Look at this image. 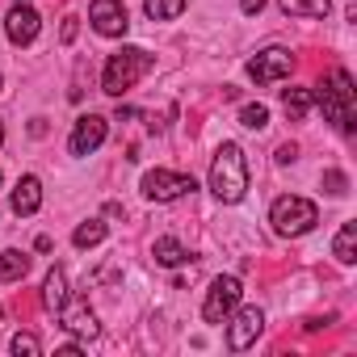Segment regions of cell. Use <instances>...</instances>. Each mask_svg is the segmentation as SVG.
I'll return each instance as SVG.
<instances>
[{
  "instance_id": "obj_13",
  "label": "cell",
  "mask_w": 357,
  "mask_h": 357,
  "mask_svg": "<svg viewBox=\"0 0 357 357\" xmlns=\"http://www.w3.org/2000/svg\"><path fill=\"white\" fill-rule=\"evenodd\" d=\"M43 206V181L38 176H22L13 190V215H34Z\"/></svg>"
},
{
  "instance_id": "obj_17",
  "label": "cell",
  "mask_w": 357,
  "mask_h": 357,
  "mask_svg": "<svg viewBox=\"0 0 357 357\" xmlns=\"http://www.w3.org/2000/svg\"><path fill=\"white\" fill-rule=\"evenodd\" d=\"M190 0H143V13L151 22H172V17H181L185 13Z\"/></svg>"
},
{
  "instance_id": "obj_2",
  "label": "cell",
  "mask_w": 357,
  "mask_h": 357,
  "mask_svg": "<svg viewBox=\"0 0 357 357\" xmlns=\"http://www.w3.org/2000/svg\"><path fill=\"white\" fill-rule=\"evenodd\" d=\"M211 190H215L219 202H240L244 198V190H248V160H244V147L240 143H223L215 151Z\"/></svg>"
},
{
  "instance_id": "obj_18",
  "label": "cell",
  "mask_w": 357,
  "mask_h": 357,
  "mask_svg": "<svg viewBox=\"0 0 357 357\" xmlns=\"http://www.w3.org/2000/svg\"><path fill=\"white\" fill-rule=\"evenodd\" d=\"M332 252H336V261H340V265H353V261H357V223H344V227H340V236H336Z\"/></svg>"
},
{
  "instance_id": "obj_9",
  "label": "cell",
  "mask_w": 357,
  "mask_h": 357,
  "mask_svg": "<svg viewBox=\"0 0 357 357\" xmlns=\"http://www.w3.org/2000/svg\"><path fill=\"white\" fill-rule=\"evenodd\" d=\"M89 22H93V30L97 34H105V38H122L126 34V5L122 0H93V9H89Z\"/></svg>"
},
{
  "instance_id": "obj_8",
  "label": "cell",
  "mask_w": 357,
  "mask_h": 357,
  "mask_svg": "<svg viewBox=\"0 0 357 357\" xmlns=\"http://www.w3.org/2000/svg\"><path fill=\"white\" fill-rule=\"evenodd\" d=\"M294 72V55L286 51V47H269V51H261L252 63H248V76L257 80V84H273V80H282V76H290Z\"/></svg>"
},
{
  "instance_id": "obj_11",
  "label": "cell",
  "mask_w": 357,
  "mask_h": 357,
  "mask_svg": "<svg viewBox=\"0 0 357 357\" xmlns=\"http://www.w3.org/2000/svg\"><path fill=\"white\" fill-rule=\"evenodd\" d=\"M105 143V118L101 114H84L76 118V130H72V155H93L97 147Z\"/></svg>"
},
{
  "instance_id": "obj_24",
  "label": "cell",
  "mask_w": 357,
  "mask_h": 357,
  "mask_svg": "<svg viewBox=\"0 0 357 357\" xmlns=\"http://www.w3.org/2000/svg\"><path fill=\"white\" fill-rule=\"evenodd\" d=\"M328 190L332 194H344V172H328Z\"/></svg>"
},
{
  "instance_id": "obj_21",
  "label": "cell",
  "mask_w": 357,
  "mask_h": 357,
  "mask_svg": "<svg viewBox=\"0 0 357 357\" xmlns=\"http://www.w3.org/2000/svg\"><path fill=\"white\" fill-rule=\"evenodd\" d=\"M101 240H105V223H101V219L80 223V227H76V236H72V244H76V248H97Z\"/></svg>"
},
{
  "instance_id": "obj_3",
  "label": "cell",
  "mask_w": 357,
  "mask_h": 357,
  "mask_svg": "<svg viewBox=\"0 0 357 357\" xmlns=\"http://www.w3.org/2000/svg\"><path fill=\"white\" fill-rule=\"evenodd\" d=\"M151 63H155V59H151L147 51H139V47H122V51H114V55L105 59V72H101V93L122 97L126 89H135L139 76L151 72Z\"/></svg>"
},
{
  "instance_id": "obj_7",
  "label": "cell",
  "mask_w": 357,
  "mask_h": 357,
  "mask_svg": "<svg viewBox=\"0 0 357 357\" xmlns=\"http://www.w3.org/2000/svg\"><path fill=\"white\" fill-rule=\"evenodd\" d=\"M59 324H63L68 332L84 336V340H93V336L101 332L97 315L89 311V298H80V294H63V303H59Z\"/></svg>"
},
{
  "instance_id": "obj_14",
  "label": "cell",
  "mask_w": 357,
  "mask_h": 357,
  "mask_svg": "<svg viewBox=\"0 0 357 357\" xmlns=\"http://www.w3.org/2000/svg\"><path fill=\"white\" fill-rule=\"evenodd\" d=\"M30 273V257L17 252V248H5L0 252V282H22Z\"/></svg>"
},
{
  "instance_id": "obj_16",
  "label": "cell",
  "mask_w": 357,
  "mask_h": 357,
  "mask_svg": "<svg viewBox=\"0 0 357 357\" xmlns=\"http://www.w3.org/2000/svg\"><path fill=\"white\" fill-rule=\"evenodd\" d=\"M286 17H328L332 0H278Z\"/></svg>"
},
{
  "instance_id": "obj_28",
  "label": "cell",
  "mask_w": 357,
  "mask_h": 357,
  "mask_svg": "<svg viewBox=\"0 0 357 357\" xmlns=\"http://www.w3.org/2000/svg\"><path fill=\"white\" fill-rule=\"evenodd\" d=\"M0 143H5V122H0Z\"/></svg>"
},
{
  "instance_id": "obj_6",
  "label": "cell",
  "mask_w": 357,
  "mask_h": 357,
  "mask_svg": "<svg viewBox=\"0 0 357 357\" xmlns=\"http://www.w3.org/2000/svg\"><path fill=\"white\" fill-rule=\"evenodd\" d=\"M240 294H244L240 278H215V286H211V294H206V303H202V319H206V324H223V319L236 311Z\"/></svg>"
},
{
  "instance_id": "obj_23",
  "label": "cell",
  "mask_w": 357,
  "mask_h": 357,
  "mask_svg": "<svg viewBox=\"0 0 357 357\" xmlns=\"http://www.w3.org/2000/svg\"><path fill=\"white\" fill-rule=\"evenodd\" d=\"M13 353H17V357H38L43 344H38L34 332H17V336H13Z\"/></svg>"
},
{
  "instance_id": "obj_20",
  "label": "cell",
  "mask_w": 357,
  "mask_h": 357,
  "mask_svg": "<svg viewBox=\"0 0 357 357\" xmlns=\"http://www.w3.org/2000/svg\"><path fill=\"white\" fill-rule=\"evenodd\" d=\"M151 257H155L160 265H168V269H172V265H185V261H190V252H185L181 244H176L172 236H164V240H155V248H151Z\"/></svg>"
},
{
  "instance_id": "obj_25",
  "label": "cell",
  "mask_w": 357,
  "mask_h": 357,
  "mask_svg": "<svg viewBox=\"0 0 357 357\" xmlns=\"http://www.w3.org/2000/svg\"><path fill=\"white\" fill-rule=\"evenodd\" d=\"M294 155H298V147H294V143H282V147H278V160H282V164H290Z\"/></svg>"
},
{
  "instance_id": "obj_4",
  "label": "cell",
  "mask_w": 357,
  "mask_h": 357,
  "mask_svg": "<svg viewBox=\"0 0 357 357\" xmlns=\"http://www.w3.org/2000/svg\"><path fill=\"white\" fill-rule=\"evenodd\" d=\"M269 223H273L278 236H290V240H294V236H307V231L319 223V206H315L311 198L290 194V198H278V202H273Z\"/></svg>"
},
{
  "instance_id": "obj_15",
  "label": "cell",
  "mask_w": 357,
  "mask_h": 357,
  "mask_svg": "<svg viewBox=\"0 0 357 357\" xmlns=\"http://www.w3.org/2000/svg\"><path fill=\"white\" fill-rule=\"evenodd\" d=\"M311 105H315L311 89H286V97H282V109H286L290 122H303V118L311 114Z\"/></svg>"
},
{
  "instance_id": "obj_5",
  "label": "cell",
  "mask_w": 357,
  "mask_h": 357,
  "mask_svg": "<svg viewBox=\"0 0 357 357\" xmlns=\"http://www.w3.org/2000/svg\"><path fill=\"white\" fill-rule=\"evenodd\" d=\"M194 190H198L194 176H185V172H168V168L143 172V198H151V202H176V198H185Z\"/></svg>"
},
{
  "instance_id": "obj_26",
  "label": "cell",
  "mask_w": 357,
  "mask_h": 357,
  "mask_svg": "<svg viewBox=\"0 0 357 357\" xmlns=\"http://www.w3.org/2000/svg\"><path fill=\"white\" fill-rule=\"evenodd\" d=\"M240 9H244V13L252 17V13H261V9H265V0H244V5H240Z\"/></svg>"
},
{
  "instance_id": "obj_19",
  "label": "cell",
  "mask_w": 357,
  "mask_h": 357,
  "mask_svg": "<svg viewBox=\"0 0 357 357\" xmlns=\"http://www.w3.org/2000/svg\"><path fill=\"white\" fill-rule=\"evenodd\" d=\"M63 294H68V278H63V269L55 265V269L47 273V282H43V303H47L51 311H59V303H63Z\"/></svg>"
},
{
  "instance_id": "obj_1",
  "label": "cell",
  "mask_w": 357,
  "mask_h": 357,
  "mask_svg": "<svg viewBox=\"0 0 357 357\" xmlns=\"http://www.w3.org/2000/svg\"><path fill=\"white\" fill-rule=\"evenodd\" d=\"M315 101H319V109H324V118L336 126V130H353V118H357V89H353V76L344 72V68H336V72H328L324 80H319V89L311 93Z\"/></svg>"
},
{
  "instance_id": "obj_22",
  "label": "cell",
  "mask_w": 357,
  "mask_h": 357,
  "mask_svg": "<svg viewBox=\"0 0 357 357\" xmlns=\"http://www.w3.org/2000/svg\"><path fill=\"white\" fill-rule=\"evenodd\" d=\"M240 126H248V130H265L269 126V109L257 101V105H244L240 109Z\"/></svg>"
},
{
  "instance_id": "obj_29",
  "label": "cell",
  "mask_w": 357,
  "mask_h": 357,
  "mask_svg": "<svg viewBox=\"0 0 357 357\" xmlns=\"http://www.w3.org/2000/svg\"><path fill=\"white\" fill-rule=\"evenodd\" d=\"M0 84H5V80H0Z\"/></svg>"
},
{
  "instance_id": "obj_27",
  "label": "cell",
  "mask_w": 357,
  "mask_h": 357,
  "mask_svg": "<svg viewBox=\"0 0 357 357\" xmlns=\"http://www.w3.org/2000/svg\"><path fill=\"white\" fill-rule=\"evenodd\" d=\"M72 38H76V17L63 22V43H72Z\"/></svg>"
},
{
  "instance_id": "obj_12",
  "label": "cell",
  "mask_w": 357,
  "mask_h": 357,
  "mask_svg": "<svg viewBox=\"0 0 357 357\" xmlns=\"http://www.w3.org/2000/svg\"><path fill=\"white\" fill-rule=\"evenodd\" d=\"M261 328H265L261 307H244V311L231 319V328H227V344H231V349H248V344L261 336Z\"/></svg>"
},
{
  "instance_id": "obj_10",
  "label": "cell",
  "mask_w": 357,
  "mask_h": 357,
  "mask_svg": "<svg viewBox=\"0 0 357 357\" xmlns=\"http://www.w3.org/2000/svg\"><path fill=\"white\" fill-rule=\"evenodd\" d=\"M38 30H43L38 9H30V5H13V9H9V17H5V34H9L13 47H30V43L38 38Z\"/></svg>"
}]
</instances>
